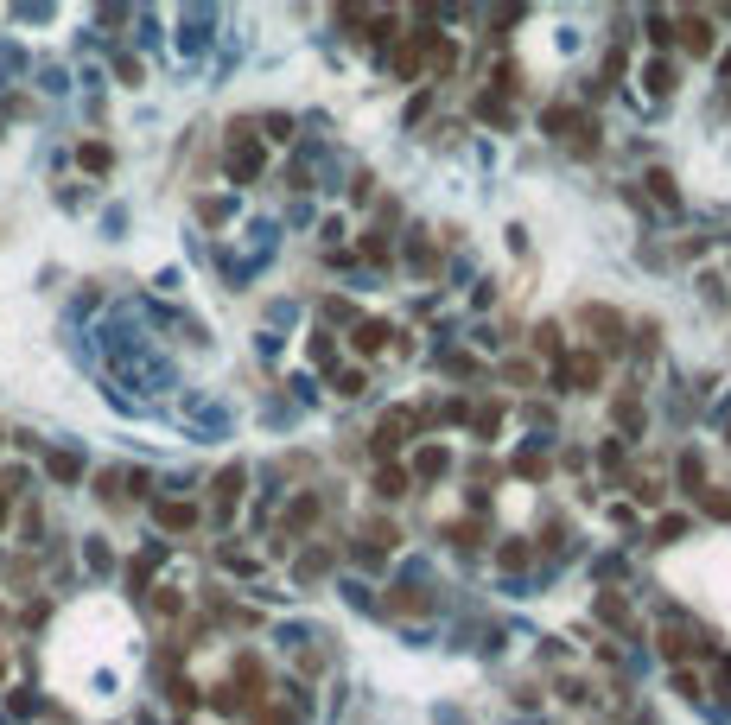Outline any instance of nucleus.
Returning <instances> with one entry per match:
<instances>
[{
  "label": "nucleus",
  "mask_w": 731,
  "mask_h": 725,
  "mask_svg": "<svg viewBox=\"0 0 731 725\" xmlns=\"http://www.w3.org/2000/svg\"><path fill=\"white\" fill-rule=\"evenodd\" d=\"M362 389H370V382H362V370H344L337 376V395H362Z\"/></svg>",
  "instance_id": "a878e982"
},
{
  "label": "nucleus",
  "mask_w": 731,
  "mask_h": 725,
  "mask_svg": "<svg viewBox=\"0 0 731 725\" xmlns=\"http://www.w3.org/2000/svg\"><path fill=\"white\" fill-rule=\"evenodd\" d=\"M674 90V64H648V96H668Z\"/></svg>",
  "instance_id": "a211bd4d"
},
{
  "label": "nucleus",
  "mask_w": 731,
  "mask_h": 725,
  "mask_svg": "<svg viewBox=\"0 0 731 725\" xmlns=\"http://www.w3.org/2000/svg\"><path fill=\"white\" fill-rule=\"evenodd\" d=\"M413 471H420V477H446V471H452V459H446V446H426Z\"/></svg>",
  "instance_id": "4468645a"
},
{
  "label": "nucleus",
  "mask_w": 731,
  "mask_h": 725,
  "mask_svg": "<svg viewBox=\"0 0 731 725\" xmlns=\"http://www.w3.org/2000/svg\"><path fill=\"white\" fill-rule=\"evenodd\" d=\"M388 611L395 617H426L432 598H426V586H388Z\"/></svg>",
  "instance_id": "39448f33"
},
{
  "label": "nucleus",
  "mask_w": 731,
  "mask_h": 725,
  "mask_svg": "<svg viewBox=\"0 0 731 725\" xmlns=\"http://www.w3.org/2000/svg\"><path fill=\"white\" fill-rule=\"evenodd\" d=\"M496 560H502V572H522V566H528V547H522V541H502Z\"/></svg>",
  "instance_id": "f3484780"
},
{
  "label": "nucleus",
  "mask_w": 731,
  "mask_h": 725,
  "mask_svg": "<svg viewBox=\"0 0 731 725\" xmlns=\"http://www.w3.org/2000/svg\"><path fill=\"white\" fill-rule=\"evenodd\" d=\"M191 522H197L191 502H160V528H172V535H178V528H191Z\"/></svg>",
  "instance_id": "9b49d317"
},
{
  "label": "nucleus",
  "mask_w": 731,
  "mask_h": 725,
  "mask_svg": "<svg viewBox=\"0 0 731 725\" xmlns=\"http://www.w3.org/2000/svg\"><path fill=\"white\" fill-rule=\"evenodd\" d=\"M648 197H655V204H662V210H681V191H674V172H662V166H655V172H648Z\"/></svg>",
  "instance_id": "6e6552de"
},
{
  "label": "nucleus",
  "mask_w": 731,
  "mask_h": 725,
  "mask_svg": "<svg viewBox=\"0 0 731 725\" xmlns=\"http://www.w3.org/2000/svg\"><path fill=\"white\" fill-rule=\"evenodd\" d=\"M630 490H636V502H662V484H648V477H636Z\"/></svg>",
  "instance_id": "c756f323"
},
{
  "label": "nucleus",
  "mask_w": 731,
  "mask_h": 725,
  "mask_svg": "<svg viewBox=\"0 0 731 725\" xmlns=\"http://www.w3.org/2000/svg\"><path fill=\"white\" fill-rule=\"evenodd\" d=\"M452 541H458V547H477V541H483V528H477V522H458V528H452Z\"/></svg>",
  "instance_id": "c85d7f7f"
},
{
  "label": "nucleus",
  "mask_w": 731,
  "mask_h": 725,
  "mask_svg": "<svg viewBox=\"0 0 731 725\" xmlns=\"http://www.w3.org/2000/svg\"><path fill=\"white\" fill-rule=\"evenodd\" d=\"M376 496H388V502L407 496V471H401V465H382V471H376Z\"/></svg>",
  "instance_id": "9d476101"
},
{
  "label": "nucleus",
  "mask_w": 731,
  "mask_h": 725,
  "mask_svg": "<svg viewBox=\"0 0 731 725\" xmlns=\"http://www.w3.org/2000/svg\"><path fill=\"white\" fill-rule=\"evenodd\" d=\"M674 32H681L687 57H712V20H706V13H681V20H674Z\"/></svg>",
  "instance_id": "7ed1b4c3"
},
{
  "label": "nucleus",
  "mask_w": 731,
  "mask_h": 725,
  "mask_svg": "<svg viewBox=\"0 0 731 725\" xmlns=\"http://www.w3.org/2000/svg\"><path fill=\"white\" fill-rule=\"evenodd\" d=\"M388 337H395V331H388V325H382V319H362V325H356V337H350V344H356V350H362V356H376V350H382V344H388Z\"/></svg>",
  "instance_id": "423d86ee"
},
{
  "label": "nucleus",
  "mask_w": 731,
  "mask_h": 725,
  "mask_svg": "<svg viewBox=\"0 0 731 725\" xmlns=\"http://www.w3.org/2000/svg\"><path fill=\"white\" fill-rule=\"evenodd\" d=\"M553 382H560V389H579V395L605 389V356H598V350H572V356H560Z\"/></svg>",
  "instance_id": "f257e3e1"
},
{
  "label": "nucleus",
  "mask_w": 731,
  "mask_h": 725,
  "mask_svg": "<svg viewBox=\"0 0 731 725\" xmlns=\"http://www.w3.org/2000/svg\"><path fill=\"white\" fill-rule=\"evenodd\" d=\"M674 694H687V700H700V675H687V668H681V675H674Z\"/></svg>",
  "instance_id": "7c9ffc66"
},
{
  "label": "nucleus",
  "mask_w": 731,
  "mask_h": 725,
  "mask_svg": "<svg viewBox=\"0 0 731 725\" xmlns=\"http://www.w3.org/2000/svg\"><path fill=\"white\" fill-rule=\"evenodd\" d=\"M725 446H731V426H725Z\"/></svg>",
  "instance_id": "2f4dec72"
},
{
  "label": "nucleus",
  "mask_w": 731,
  "mask_h": 725,
  "mask_svg": "<svg viewBox=\"0 0 731 725\" xmlns=\"http://www.w3.org/2000/svg\"><path fill=\"white\" fill-rule=\"evenodd\" d=\"M413 426H426V407H395V414H382V420H376V452H401Z\"/></svg>",
  "instance_id": "f03ea898"
},
{
  "label": "nucleus",
  "mask_w": 731,
  "mask_h": 725,
  "mask_svg": "<svg viewBox=\"0 0 731 725\" xmlns=\"http://www.w3.org/2000/svg\"><path fill=\"white\" fill-rule=\"evenodd\" d=\"M312 522H318V496H300V502L286 510V541L300 535V528H312Z\"/></svg>",
  "instance_id": "1a4fd4ad"
},
{
  "label": "nucleus",
  "mask_w": 731,
  "mask_h": 725,
  "mask_svg": "<svg viewBox=\"0 0 731 725\" xmlns=\"http://www.w3.org/2000/svg\"><path fill=\"white\" fill-rule=\"evenodd\" d=\"M687 649H700V642H693V630H687V624H662V656H668V662H681Z\"/></svg>",
  "instance_id": "0eeeda50"
},
{
  "label": "nucleus",
  "mask_w": 731,
  "mask_h": 725,
  "mask_svg": "<svg viewBox=\"0 0 731 725\" xmlns=\"http://www.w3.org/2000/svg\"><path fill=\"white\" fill-rule=\"evenodd\" d=\"M362 255H370V261H388V230H370V242H362Z\"/></svg>",
  "instance_id": "5701e85b"
},
{
  "label": "nucleus",
  "mask_w": 731,
  "mask_h": 725,
  "mask_svg": "<svg viewBox=\"0 0 731 725\" xmlns=\"http://www.w3.org/2000/svg\"><path fill=\"white\" fill-rule=\"evenodd\" d=\"M681 528H687V516H662V528H655V541L668 547V541H681Z\"/></svg>",
  "instance_id": "b1692460"
},
{
  "label": "nucleus",
  "mask_w": 731,
  "mask_h": 725,
  "mask_svg": "<svg viewBox=\"0 0 731 725\" xmlns=\"http://www.w3.org/2000/svg\"><path fill=\"white\" fill-rule=\"evenodd\" d=\"M242 496V465L236 471H223V477H216V502H223V510H230V502Z\"/></svg>",
  "instance_id": "dca6fc26"
},
{
  "label": "nucleus",
  "mask_w": 731,
  "mask_h": 725,
  "mask_svg": "<svg viewBox=\"0 0 731 725\" xmlns=\"http://www.w3.org/2000/svg\"><path fill=\"white\" fill-rule=\"evenodd\" d=\"M420 57H426V39H407L395 51V70H401V77H420Z\"/></svg>",
  "instance_id": "f8f14e48"
},
{
  "label": "nucleus",
  "mask_w": 731,
  "mask_h": 725,
  "mask_svg": "<svg viewBox=\"0 0 731 725\" xmlns=\"http://www.w3.org/2000/svg\"><path fill=\"white\" fill-rule=\"evenodd\" d=\"M700 502H706V516H718V522H731V496H725V490H706Z\"/></svg>",
  "instance_id": "aec40b11"
},
{
  "label": "nucleus",
  "mask_w": 731,
  "mask_h": 725,
  "mask_svg": "<svg viewBox=\"0 0 731 725\" xmlns=\"http://www.w3.org/2000/svg\"><path fill=\"white\" fill-rule=\"evenodd\" d=\"M325 566H331V547H312V554H306V560H300V579H318V572H325Z\"/></svg>",
  "instance_id": "6ab92c4d"
},
{
  "label": "nucleus",
  "mask_w": 731,
  "mask_h": 725,
  "mask_svg": "<svg viewBox=\"0 0 731 725\" xmlns=\"http://www.w3.org/2000/svg\"><path fill=\"white\" fill-rule=\"evenodd\" d=\"M598 617H605V624H617V630H630V624H636V617H630V605H623L617 592H605V598H598Z\"/></svg>",
  "instance_id": "ddd939ff"
},
{
  "label": "nucleus",
  "mask_w": 731,
  "mask_h": 725,
  "mask_svg": "<svg viewBox=\"0 0 731 725\" xmlns=\"http://www.w3.org/2000/svg\"><path fill=\"white\" fill-rule=\"evenodd\" d=\"M255 725H300V719L280 712V706H261V712H255Z\"/></svg>",
  "instance_id": "bb28decb"
},
{
  "label": "nucleus",
  "mask_w": 731,
  "mask_h": 725,
  "mask_svg": "<svg viewBox=\"0 0 731 725\" xmlns=\"http://www.w3.org/2000/svg\"><path fill=\"white\" fill-rule=\"evenodd\" d=\"M547 127H553V134H566V127L579 134V109H572V102H553V109H547Z\"/></svg>",
  "instance_id": "2eb2a0df"
},
{
  "label": "nucleus",
  "mask_w": 731,
  "mask_h": 725,
  "mask_svg": "<svg viewBox=\"0 0 731 725\" xmlns=\"http://www.w3.org/2000/svg\"><path fill=\"white\" fill-rule=\"evenodd\" d=\"M585 325L598 331V350H617V344H623V319H617L611 306H585Z\"/></svg>",
  "instance_id": "20e7f679"
},
{
  "label": "nucleus",
  "mask_w": 731,
  "mask_h": 725,
  "mask_svg": "<svg viewBox=\"0 0 731 725\" xmlns=\"http://www.w3.org/2000/svg\"><path fill=\"white\" fill-rule=\"evenodd\" d=\"M535 350H541V356H560V325H541V331H535Z\"/></svg>",
  "instance_id": "412c9836"
},
{
  "label": "nucleus",
  "mask_w": 731,
  "mask_h": 725,
  "mask_svg": "<svg viewBox=\"0 0 731 725\" xmlns=\"http://www.w3.org/2000/svg\"><path fill=\"white\" fill-rule=\"evenodd\" d=\"M471 420H477V432H496V426H502V407H496V401H490V407H477V414H471Z\"/></svg>",
  "instance_id": "393cba45"
},
{
  "label": "nucleus",
  "mask_w": 731,
  "mask_h": 725,
  "mask_svg": "<svg viewBox=\"0 0 731 725\" xmlns=\"http://www.w3.org/2000/svg\"><path fill=\"white\" fill-rule=\"evenodd\" d=\"M77 160H83V166H90V172H109V147H83V153H77Z\"/></svg>",
  "instance_id": "cd10ccee"
},
{
  "label": "nucleus",
  "mask_w": 731,
  "mask_h": 725,
  "mask_svg": "<svg viewBox=\"0 0 731 725\" xmlns=\"http://www.w3.org/2000/svg\"><path fill=\"white\" fill-rule=\"evenodd\" d=\"M617 426H623V432H636V426H642V407H636V401H630V395H623V401H617Z\"/></svg>",
  "instance_id": "4be33fe9"
}]
</instances>
